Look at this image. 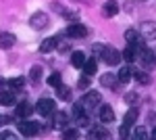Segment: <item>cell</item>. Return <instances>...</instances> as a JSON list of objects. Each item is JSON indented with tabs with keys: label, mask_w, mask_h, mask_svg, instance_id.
I'll return each mask as SVG.
<instances>
[{
	"label": "cell",
	"mask_w": 156,
	"mask_h": 140,
	"mask_svg": "<svg viewBox=\"0 0 156 140\" xmlns=\"http://www.w3.org/2000/svg\"><path fill=\"white\" fill-rule=\"evenodd\" d=\"M56 44H58V38H48V40H44V42L40 44V50H42V52H52V50L56 48Z\"/></svg>",
	"instance_id": "cell-15"
},
{
	"label": "cell",
	"mask_w": 156,
	"mask_h": 140,
	"mask_svg": "<svg viewBox=\"0 0 156 140\" xmlns=\"http://www.w3.org/2000/svg\"><path fill=\"white\" fill-rule=\"evenodd\" d=\"M90 140H108V132L102 126H94L90 130Z\"/></svg>",
	"instance_id": "cell-10"
},
{
	"label": "cell",
	"mask_w": 156,
	"mask_h": 140,
	"mask_svg": "<svg viewBox=\"0 0 156 140\" xmlns=\"http://www.w3.org/2000/svg\"><path fill=\"white\" fill-rule=\"evenodd\" d=\"M19 132L23 134V136H27V138H31V136H36L37 132H40V123H36V121H31V119H23V121H19Z\"/></svg>",
	"instance_id": "cell-2"
},
{
	"label": "cell",
	"mask_w": 156,
	"mask_h": 140,
	"mask_svg": "<svg viewBox=\"0 0 156 140\" xmlns=\"http://www.w3.org/2000/svg\"><path fill=\"white\" fill-rule=\"evenodd\" d=\"M102 13H104V17H115L119 13V4L115 0H108L106 4H104V9H102Z\"/></svg>",
	"instance_id": "cell-14"
},
{
	"label": "cell",
	"mask_w": 156,
	"mask_h": 140,
	"mask_svg": "<svg viewBox=\"0 0 156 140\" xmlns=\"http://www.w3.org/2000/svg\"><path fill=\"white\" fill-rule=\"evenodd\" d=\"M100 82L104 84V86H108V88H112V84H115V75H112V73H104V75L100 78Z\"/></svg>",
	"instance_id": "cell-28"
},
{
	"label": "cell",
	"mask_w": 156,
	"mask_h": 140,
	"mask_svg": "<svg viewBox=\"0 0 156 140\" xmlns=\"http://www.w3.org/2000/svg\"><path fill=\"white\" fill-rule=\"evenodd\" d=\"M11 46H15V34L2 32L0 34V48H11Z\"/></svg>",
	"instance_id": "cell-13"
},
{
	"label": "cell",
	"mask_w": 156,
	"mask_h": 140,
	"mask_svg": "<svg viewBox=\"0 0 156 140\" xmlns=\"http://www.w3.org/2000/svg\"><path fill=\"white\" fill-rule=\"evenodd\" d=\"M15 113H17V117H31V113H34V107L29 105L27 100H21V103L17 105V109H15Z\"/></svg>",
	"instance_id": "cell-8"
},
{
	"label": "cell",
	"mask_w": 156,
	"mask_h": 140,
	"mask_svg": "<svg viewBox=\"0 0 156 140\" xmlns=\"http://www.w3.org/2000/svg\"><path fill=\"white\" fill-rule=\"evenodd\" d=\"M48 84L52 86V88H56V86H60L62 84V80H60V73H52L48 78Z\"/></svg>",
	"instance_id": "cell-30"
},
{
	"label": "cell",
	"mask_w": 156,
	"mask_h": 140,
	"mask_svg": "<svg viewBox=\"0 0 156 140\" xmlns=\"http://www.w3.org/2000/svg\"><path fill=\"white\" fill-rule=\"evenodd\" d=\"M0 105H2V107L15 105V94H12V92H0Z\"/></svg>",
	"instance_id": "cell-18"
},
{
	"label": "cell",
	"mask_w": 156,
	"mask_h": 140,
	"mask_svg": "<svg viewBox=\"0 0 156 140\" xmlns=\"http://www.w3.org/2000/svg\"><path fill=\"white\" fill-rule=\"evenodd\" d=\"M137 115H140V113H137V107H131V109L127 111V115H125V123H127V126H133V123L137 121Z\"/></svg>",
	"instance_id": "cell-20"
},
{
	"label": "cell",
	"mask_w": 156,
	"mask_h": 140,
	"mask_svg": "<svg viewBox=\"0 0 156 140\" xmlns=\"http://www.w3.org/2000/svg\"><path fill=\"white\" fill-rule=\"evenodd\" d=\"M102 44H94V52H96V55H100V52H102Z\"/></svg>",
	"instance_id": "cell-37"
},
{
	"label": "cell",
	"mask_w": 156,
	"mask_h": 140,
	"mask_svg": "<svg viewBox=\"0 0 156 140\" xmlns=\"http://www.w3.org/2000/svg\"><path fill=\"white\" fill-rule=\"evenodd\" d=\"M0 140H17V138H15L12 132H2V134H0Z\"/></svg>",
	"instance_id": "cell-35"
},
{
	"label": "cell",
	"mask_w": 156,
	"mask_h": 140,
	"mask_svg": "<svg viewBox=\"0 0 156 140\" xmlns=\"http://www.w3.org/2000/svg\"><path fill=\"white\" fill-rule=\"evenodd\" d=\"M142 32H144V36L154 38V23H144V25H142Z\"/></svg>",
	"instance_id": "cell-31"
},
{
	"label": "cell",
	"mask_w": 156,
	"mask_h": 140,
	"mask_svg": "<svg viewBox=\"0 0 156 140\" xmlns=\"http://www.w3.org/2000/svg\"><path fill=\"white\" fill-rule=\"evenodd\" d=\"M71 63H73V67H83V63H85V55L81 52V50H75L73 52V57H71Z\"/></svg>",
	"instance_id": "cell-16"
},
{
	"label": "cell",
	"mask_w": 156,
	"mask_h": 140,
	"mask_svg": "<svg viewBox=\"0 0 156 140\" xmlns=\"http://www.w3.org/2000/svg\"><path fill=\"white\" fill-rule=\"evenodd\" d=\"M100 100H102L100 92H96V90H85V94L81 96V103H79V105L83 107L85 111H90V109L98 107V103H100Z\"/></svg>",
	"instance_id": "cell-1"
},
{
	"label": "cell",
	"mask_w": 156,
	"mask_h": 140,
	"mask_svg": "<svg viewBox=\"0 0 156 140\" xmlns=\"http://www.w3.org/2000/svg\"><path fill=\"white\" fill-rule=\"evenodd\" d=\"M100 57L104 59V63H108V65H117V63L121 61V52L117 50V48H112V46H104L102 52H100Z\"/></svg>",
	"instance_id": "cell-3"
},
{
	"label": "cell",
	"mask_w": 156,
	"mask_h": 140,
	"mask_svg": "<svg viewBox=\"0 0 156 140\" xmlns=\"http://www.w3.org/2000/svg\"><path fill=\"white\" fill-rule=\"evenodd\" d=\"M96 71H98L96 59H90V61H85V63H83V73H85V75H94Z\"/></svg>",
	"instance_id": "cell-17"
},
{
	"label": "cell",
	"mask_w": 156,
	"mask_h": 140,
	"mask_svg": "<svg viewBox=\"0 0 156 140\" xmlns=\"http://www.w3.org/2000/svg\"><path fill=\"white\" fill-rule=\"evenodd\" d=\"M129 130H131V126L123 123V126H121V130H119V136H121L123 140H125V138H129Z\"/></svg>",
	"instance_id": "cell-34"
},
{
	"label": "cell",
	"mask_w": 156,
	"mask_h": 140,
	"mask_svg": "<svg viewBox=\"0 0 156 140\" xmlns=\"http://www.w3.org/2000/svg\"><path fill=\"white\" fill-rule=\"evenodd\" d=\"M131 67H121V71H119V78H117V80H119L121 84H125V82H129V80H131Z\"/></svg>",
	"instance_id": "cell-22"
},
{
	"label": "cell",
	"mask_w": 156,
	"mask_h": 140,
	"mask_svg": "<svg viewBox=\"0 0 156 140\" xmlns=\"http://www.w3.org/2000/svg\"><path fill=\"white\" fill-rule=\"evenodd\" d=\"M90 75H83V78H79V82H77V88H79V90H87V88H90Z\"/></svg>",
	"instance_id": "cell-29"
},
{
	"label": "cell",
	"mask_w": 156,
	"mask_h": 140,
	"mask_svg": "<svg viewBox=\"0 0 156 140\" xmlns=\"http://www.w3.org/2000/svg\"><path fill=\"white\" fill-rule=\"evenodd\" d=\"M6 121H11V119H9L6 115H0V126H2V123H6Z\"/></svg>",
	"instance_id": "cell-38"
},
{
	"label": "cell",
	"mask_w": 156,
	"mask_h": 140,
	"mask_svg": "<svg viewBox=\"0 0 156 140\" xmlns=\"http://www.w3.org/2000/svg\"><path fill=\"white\" fill-rule=\"evenodd\" d=\"M125 40H127V44H133V46H144V40L140 38V34L135 29H127L125 32Z\"/></svg>",
	"instance_id": "cell-9"
},
{
	"label": "cell",
	"mask_w": 156,
	"mask_h": 140,
	"mask_svg": "<svg viewBox=\"0 0 156 140\" xmlns=\"http://www.w3.org/2000/svg\"><path fill=\"white\" fill-rule=\"evenodd\" d=\"M56 46H58V52H67V50H71L69 44H56Z\"/></svg>",
	"instance_id": "cell-36"
},
{
	"label": "cell",
	"mask_w": 156,
	"mask_h": 140,
	"mask_svg": "<svg viewBox=\"0 0 156 140\" xmlns=\"http://www.w3.org/2000/svg\"><path fill=\"white\" fill-rule=\"evenodd\" d=\"M52 9H54V11H58L65 19H77V15H75V13L69 11V9H65V6H60V4H52Z\"/></svg>",
	"instance_id": "cell-19"
},
{
	"label": "cell",
	"mask_w": 156,
	"mask_h": 140,
	"mask_svg": "<svg viewBox=\"0 0 156 140\" xmlns=\"http://www.w3.org/2000/svg\"><path fill=\"white\" fill-rule=\"evenodd\" d=\"M100 121L102 123H110V121H115V111H112V107L110 105H102V109H100Z\"/></svg>",
	"instance_id": "cell-7"
},
{
	"label": "cell",
	"mask_w": 156,
	"mask_h": 140,
	"mask_svg": "<svg viewBox=\"0 0 156 140\" xmlns=\"http://www.w3.org/2000/svg\"><path fill=\"white\" fill-rule=\"evenodd\" d=\"M131 75H133V78H135V80H137L140 84H146V86L150 84V75H148L146 71H133Z\"/></svg>",
	"instance_id": "cell-24"
},
{
	"label": "cell",
	"mask_w": 156,
	"mask_h": 140,
	"mask_svg": "<svg viewBox=\"0 0 156 140\" xmlns=\"http://www.w3.org/2000/svg\"><path fill=\"white\" fill-rule=\"evenodd\" d=\"M36 111L40 113V115L48 117V115H52V113L56 111V103H54V100H50V98H42V100L37 103Z\"/></svg>",
	"instance_id": "cell-5"
},
{
	"label": "cell",
	"mask_w": 156,
	"mask_h": 140,
	"mask_svg": "<svg viewBox=\"0 0 156 140\" xmlns=\"http://www.w3.org/2000/svg\"><path fill=\"white\" fill-rule=\"evenodd\" d=\"M125 103L131 105V107H135V103H137V94L135 92H127L125 94Z\"/></svg>",
	"instance_id": "cell-33"
},
{
	"label": "cell",
	"mask_w": 156,
	"mask_h": 140,
	"mask_svg": "<svg viewBox=\"0 0 156 140\" xmlns=\"http://www.w3.org/2000/svg\"><path fill=\"white\" fill-rule=\"evenodd\" d=\"M40 78H42V67H40V65L31 67V71H29V80H31V84H37Z\"/></svg>",
	"instance_id": "cell-23"
},
{
	"label": "cell",
	"mask_w": 156,
	"mask_h": 140,
	"mask_svg": "<svg viewBox=\"0 0 156 140\" xmlns=\"http://www.w3.org/2000/svg\"><path fill=\"white\" fill-rule=\"evenodd\" d=\"M56 92H58V98H65V100H69V98H71V90H69L67 86H62V84L56 86Z\"/></svg>",
	"instance_id": "cell-26"
},
{
	"label": "cell",
	"mask_w": 156,
	"mask_h": 140,
	"mask_svg": "<svg viewBox=\"0 0 156 140\" xmlns=\"http://www.w3.org/2000/svg\"><path fill=\"white\" fill-rule=\"evenodd\" d=\"M48 15L46 13H42V11H37V13H34L31 17H29V25L34 27V29H44L46 25H48Z\"/></svg>",
	"instance_id": "cell-4"
},
{
	"label": "cell",
	"mask_w": 156,
	"mask_h": 140,
	"mask_svg": "<svg viewBox=\"0 0 156 140\" xmlns=\"http://www.w3.org/2000/svg\"><path fill=\"white\" fill-rule=\"evenodd\" d=\"M2 86H6V82H4V80L0 78V88H2Z\"/></svg>",
	"instance_id": "cell-39"
},
{
	"label": "cell",
	"mask_w": 156,
	"mask_h": 140,
	"mask_svg": "<svg viewBox=\"0 0 156 140\" xmlns=\"http://www.w3.org/2000/svg\"><path fill=\"white\" fill-rule=\"evenodd\" d=\"M131 140H148V130L142 128V126H140V128H135L131 132Z\"/></svg>",
	"instance_id": "cell-21"
},
{
	"label": "cell",
	"mask_w": 156,
	"mask_h": 140,
	"mask_svg": "<svg viewBox=\"0 0 156 140\" xmlns=\"http://www.w3.org/2000/svg\"><path fill=\"white\" fill-rule=\"evenodd\" d=\"M73 115H75V119H77L81 126H85V123H87V113H85V109L79 105V103L73 107Z\"/></svg>",
	"instance_id": "cell-12"
},
{
	"label": "cell",
	"mask_w": 156,
	"mask_h": 140,
	"mask_svg": "<svg viewBox=\"0 0 156 140\" xmlns=\"http://www.w3.org/2000/svg\"><path fill=\"white\" fill-rule=\"evenodd\" d=\"M79 138V132L75 128H69V130H62V140H77Z\"/></svg>",
	"instance_id": "cell-25"
},
{
	"label": "cell",
	"mask_w": 156,
	"mask_h": 140,
	"mask_svg": "<svg viewBox=\"0 0 156 140\" xmlns=\"http://www.w3.org/2000/svg\"><path fill=\"white\" fill-rule=\"evenodd\" d=\"M9 86H11L12 90H19V88H23V84H25V78H12V80H9Z\"/></svg>",
	"instance_id": "cell-27"
},
{
	"label": "cell",
	"mask_w": 156,
	"mask_h": 140,
	"mask_svg": "<svg viewBox=\"0 0 156 140\" xmlns=\"http://www.w3.org/2000/svg\"><path fill=\"white\" fill-rule=\"evenodd\" d=\"M65 34L69 36V38H85V36H87V27L81 25V23H73V25L67 27Z\"/></svg>",
	"instance_id": "cell-6"
},
{
	"label": "cell",
	"mask_w": 156,
	"mask_h": 140,
	"mask_svg": "<svg viewBox=\"0 0 156 140\" xmlns=\"http://www.w3.org/2000/svg\"><path fill=\"white\" fill-rule=\"evenodd\" d=\"M137 48H140V46H133V44H129V46L121 52V59H125L127 63H133V61L137 59Z\"/></svg>",
	"instance_id": "cell-11"
},
{
	"label": "cell",
	"mask_w": 156,
	"mask_h": 140,
	"mask_svg": "<svg viewBox=\"0 0 156 140\" xmlns=\"http://www.w3.org/2000/svg\"><path fill=\"white\" fill-rule=\"evenodd\" d=\"M65 123H67V115H65V113H56V119H54V126H56V128H62Z\"/></svg>",
	"instance_id": "cell-32"
}]
</instances>
